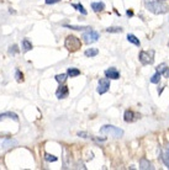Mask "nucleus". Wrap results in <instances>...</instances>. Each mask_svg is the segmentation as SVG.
<instances>
[{
	"instance_id": "nucleus-1",
	"label": "nucleus",
	"mask_w": 169,
	"mask_h": 170,
	"mask_svg": "<svg viewBox=\"0 0 169 170\" xmlns=\"http://www.w3.org/2000/svg\"><path fill=\"white\" fill-rule=\"evenodd\" d=\"M144 5L150 12H153L155 15L165 14L169 11L168 5H165L163 1H159V0H144Z\"/></svg>"
},
{
	"instance_id": "nucleus-2",
	"label": "nucleus",
	"mask_w": 169,
	"mask_h": 170,
	"mask_svg": "<svg viewBox=\"0 0 169 170\" xmlns=\"http://www.w3.org/2000/svg\"><path fill=\"white\" fill-rule=\"evenodd\" d=\"M100 133L101 134H107V136H111L113 138H121L123 136V131L118 127H115L112 124H105L100 128Z\"/></svg>"
},
{
	"instance_id": "nucleus-3",
	"label": "nucleus",
	"mask_w": 169,
	"mask_h": 170,
	"mask_svg": "<svg viewBox=\"0 0 169 170\" xmlns=\"http://www.w3.org/2000/svg\"><path fill=\"white\" fill-rule=\"evenodd\" d=\"M64 46L69 52H75L81 47V41L76 36L69 34V36H67V38L64 41Z\"/></svg>"
},
{
	"instance_id": "nucleus-4",
	"label": "nucleus",
	"mask_w": 169,
	"mask_h": 170,
	"mask_svg": "<svg viewBox=\"0 0 169 170\" xmlns=\"http://www.w3.org/2000/svg\"><path fill=\"white\" fill-rule=\"evenodd\" d=\"M138 59L142 63V65H149L154 62V51H141L138 54Z\"/></svg>"
},
{
	"instance_id": "nucleus-5",
	"label": "nucleus",
	"mask_w": 169,
	"mask_h": 170,
	"mask_svg": "<svg viewBox=\"0 0 169 170\" xmlns=\"http://www.w3.org/2000/svg\"><path fill=\"white\" fill-rule=\"evenodd\" d=\"M99 38H100L99 32H96V31H94V30H90V28L83 33V39H84V42L88 43V44L96 42Z\"/></svg>"
},
{
	"instance_id": "nucleus-6",
	"label": "nucleus",
	"mask_w": 169,
	"mask_h": 170,
	"mask_svg": "<svg viewBox=\"0 0 169 170\" xmlns=\"http://www.w3.org/2000/svg\"><path fill=\"white\" fill-rule=\"evenodd\" d=\"M109 89H110V80H109L107 78L100 79V80H99V85H97V92H99L100 95H102V94L107 92Z\"/></svg>"
},
{
	"instance_id": "nucleus-7",
	"label": "nucleus",
	"mask_w": 169,
	"mask_h": 170,
	"mask_svg": "<svg viewBox=\"0 0 169 170\" xmlns=\"http://www.w3.org/2000/svg\"><path fill=\"white\" fill-rule=\"evenodd\" d=\"M105 76H106L107 79L117 80V79L120 78V71H118L116 68L111 67V68H109V69H106V70H105Z\"/></svg>"
},
{
	"instance_id": "nucleus-8",
	"label": "nucleus",
	"mask_w": 169,
	"mask_h": 170,
	"mask_svg": "<svg viewBox=\"0 0 169 170\" xmlns=\"http://www.w3.org/2000/svg\"><path fill=\"white\" fill-rule=\"evenodd\" d=\"M68 94H69V89H68V86H65V85H59V87L57 89V91H56V96L58 97V99H64V97H67L68 96Z\"/></svg>"
},
{
	"instance_id": "nucleus-9",
	"label": "nucleus",
	"mask_w": 169,
	"mask_h": 170,
	"mask_svg": "<svg viewBox=\"0 0 169 170\" xmlns=\"http://www.w3.org/2000/svg\"><path fill=\"white\" fill-rule=\"evenodd\" d=\"M138 117H139V115L134 113L132 110H126V111H125V115H123V119H125L126 122H133V121H136Z\"/></svg>"
},
{
	"instance_id": "nucleus-10",
	"label": "nucleus",
	"mask_w": 169,
	"mask_h": 170,
	"mask_svg": "<svg viewBox=\"0 0 169 170\" xmlns=\"http://www.w3.org/2000/svg\"><path fill=\"white\" fill-rule=\"evenodd\" d=\"M139 169L142 170H148V169H153L150 161L147 158H141L139 159Z\"/></svg>"
},
{
	"instance_id": "nucleus-11",
	"label": "nucleus",
	"mask_w": 169,
	"mask_h": 170,
	"mask_svg": "<svg viewBox=\"0 0 169 170\" xmlns=\"http://www.w3.org/2000/svg\"><path fill=\"white\" fill-rule=\"evenodd\" d=\"M160 158H162V161L164 163V165L169 169V149H168V148H165V149L162 150Z\"/></svg>"
},
{
	"instance_id": "nucleus-12",
	"label": "nucleus",
	"mask_w": 169,
	"mask_h": 170,
	"mask_svg": "<svg viewBox=\"0 0 169 170\" xmlns=\"http://www.w3.org/2000/svg\"><path fill=\"white\" fill-rule=\"evenodd\" d=\"M91 9L95 12H101L105 9V4L102 1H94V2H91Z\"/></svg>"
},
{
	"instance_id": "nucleus-13",
	"label": "nucleus",
	"mask_w": 169,
	"mask_h": 170,
	"mask_svg": "<svg viewBox=\"0 0 169 170\" xmlns=\"http://www.w3.org/2000/svg\"><path fill=\"white\" fill-rule=\"evenodd\" d=\"M4 118H12L14 121H19L17 115L14 113V112H4V113H0V121L4 119Z\"/></svg>"
},
{
	"instance_id": "nucleus-14",
	"label": "nucleus",
	"mask_w": 169,
	"mask_h": 170,
	"mask_svg": "<svg viewBox=\"0 0 169 170\" xmlns=\"http://www.w3.org/2000/svg\"><path fill=\"white\" fill-rule=\"evenodd\" d=\"M127 41H128V42H131V43H133L134 46H138V47L141 46L139 39H138L134 34H130V33H128V34H127Z\"/></svg>"
},
{
	"instance_id": "nucleus-15",
	"label": "nucleus",
	"mask_w": 169,
	"mask_h": 170,
	"mask_svg": "<svg viewBox=\"0 0 169 170\" xmlns=\"http://www.w3.org/2000/svg\"><path fill=\"white\" fill-rule=\"evenodd\" d=\"M22 48H23V52H28L32 49V43L27 38H23L22 39Z\"/></svg>"
},
{
	"instance_id": "nucleus-16",
	"label": "nucleus",
	"mask_w": 169,
	"mask_h": 170,
	"mask_svg": "<svg viewBox=\"0 0 169 170\" xmlns=\"http://www.w3.org/2000/svg\"><path fill=\"white\" fill-rule=\"evenodd\" d=\"M67 74H68V76H70V78H74V76H78V75H80V70H79V69H76V68H68V70H67Z\"/></svg>"
},
{
	"instance_id": "nucleus-17",
	"label": "nucleus",
	"mask_w": 169,
	"mask_h": 170,
	"mask_svg": "<svg viewBox=\"0 0 169 170\" xmlns=\"http://www.w3.org/2000/svg\"><path fill=\"white\" fill-rule=\"evenodd\" d=\"M84 54H85L86 57H95V55L99 54V49H97V48H89V49H86V51L84 52Z\"/></svg>"
},
{
	"instance_id": "nucleus-18",
	"label": "nucleus",
	"mask_w": 169,
	"mask_h": 170,
	"mask_svg": "<svg viewBox=\"0 0 169 170\" xmlns=\"http://www.w3.org/2000/svg\"><path fill=\"white\" fill-rule=\"evenodd\" d=\"M122 31H123V28L120 27V26H112V27H107L106 28V32H110V33H120Z\"/></svg>"
},
{
	"instance_id": "nucleus-19",
	"label": "nucleus",
	"mask_w": 169,
	"mask_h": 170,
	"mask_svg": "<svg viewBox=\"0 0 169 170\" xmlns=\"http://www.w3.org/2000/svg\"><path fill=\"white\" fill-rule=\"evenodd\" d=\"M65 28H70V30H75V31H83L85 28H89L88 26H73V25H63Z\"/></svg>"
},
{
	"instance_id": "nucleus-20",
	"label": "nucleus",
	"mask_w": 169,
	"mask_h": 170,
	"mask_svg": "<svg viewBox=\"0 0 169 170\" xmlns=\"http://www.w3.org/2000/svg\"><path fill=\"white\" fill-rule=\"evenodd\" d=\"M72 6H73L74 9H76V10H78L80 14H83V15H86V14H88L86 10L84 9V6H83L81 4H72Z\"/></svg>"
},
{
	"instance_id": "nucleus-21",
	"label": "nucleus",
	"mask_w": 169,
	"mask_h": 170,
	"mask_svg": "<svg viewBox=\"0 0 169 170\" xmlns=\"http://www.w3.org/2000/svg\"><path fill=\"white\" fill-rule=\"evenodd\" d=\"M67 76H68V74H57V75H56V80H57L59 84H64L65 80H67Z\"/></svg>"
},
{
	"instance_id": "nucleus-22",
	"label": "nucleus",
	"mask_w": 169,
	"mask_h": 170,
	"mask_svg": "<svg viewBox=\"0 0 169 170\" xmlns=\"http://www.w3.org/2000/svg\"><path fill=\"white\" fill-rule=\"evenodd\" d=\"M160 76H162V74L158 73V71H155V74L150 78V83H153V84H158L159 80H160Z\"/></svg>"
},
{
	"instance_id": "nucleus-23",
	"label": "nucleus",
	"mask_w": 169,
	"mask_h": 170,
	"mask_svg": "<svg viewBox=\"0 0 169 170\" xmlns=\"http://www.w3.org/2000/svg\"><path fill=\"white\" fill-rule=\"evenodd\" d=\"M168 69V67H167V64L165 63H162L160 65H158L157 67V69H155V71H158V73H160V74H164V71Z\"/></svg>"
},
{
	"instance_id": "nucleus-24",
	"label": "nucleus",
	"mask_w": 169,
	"mask_h": 170,
	"mask_svg": "<svg viewBox=\"0 0 169 170\" xmlns=\"http://www.w3.org/2000/svg\"><path fill=\"white\" fill-rule=\"evenodd\" d=\"M44 159L47 160V161H49V163H53V161H57V156H54V155H52V154H48V153H46L44 154Z\"/></svg>"
},
{
	"instance_id": "nucleus-25",
	"label": "nucleus",
	"mask_w": 169,
	"mask_h": 170,
	"mask_svg": "<svg viewBox=\"0 0 169 170\" xmlns=\"http://www.w3.org/2000/svg\"><path fill=\"white\" fill-rule=\"evenodd\" d=\"M15 78H16V80H17L19 83H21V81L23 80V74H22L19 69H16V71H15Z\"/></svg>"
},
{
	"instance_id": "nucleus-26",
	"label": "nucleus",
	"mask_w": 169,
	"mask_h": 170,
	"mask_svg": "<svg viewBox=\"0 0 169 170\" xmlns=\"http://www.w3.org/2000/svg\"><path fill=\"white\" fill-rule=\"evenodd\" d=\"M16 144H17L16 140H14V139H7V140L4 142L2 147H4V148H7V145H16Z\"/></svg>"
},
{
	"instance_id": "nucleus-27",
	"label": "nucleus",
	"mask_w": 169,
	"mask_h": 170,
	"mask_svg": "<svg viewBox=\"0 0 169 170\" xmlns=\"http://www.w3.org/2000/svg\"><path fill=\"white\" fill-rule=\"evenodd\" d=\"M19 51H20V49H19V47H17L16 44H14V46H11V47H10L9 53H10V54H16V53H19Z\"/></svg>"
},
{
	"instance_id": "nucleus-28",
	"label": "nucleus",
	"mask_w": 169,
	"mask_h": 170,
	"mask_svg": "<svg viewBox=\"0 0 169 170\" xmlns=\"http://www.w3.org/2000/svg\"><path fill=\"white\" fill-rule=\"evenodd\" d=\"M60 0H44V2L47 4V5H52V4H57V2H59Z\"/></svg>"
},
{
	"instance_id": "nucleus-29",
	"label": "nucleus",
	"mask_w": 169,
	"mask_h": 170,
	"mask_svg": "<svg viewBox=\"0 0 169 170\" xmlns=\"http://www.w3.org/2000/svg\"><path fill=\"white\" fill-rule=\"evenodd\" d=\"M78 136H79V137H83V138H88V137H89L85 132H79V133H78Z\"/></svg>"
},
{
	"instance_id": "nucleus-30",
	"label": "nucleus",
	"mask_w": 169,
	"mask_h": 170,
	"mask_svg": "<svg viewBox=\"0 0 169 170\" xmlns=\"http://www.w3.org/2000/svg\"><path fill=\"white\" fill-rule=\"evenodd\" d=\"M126 15H127L128 17H132V16H133V11H132V10H127V11H126Z\"/></svg>"
},
{
	"instance_id": "nucleus-31",
	"label": "nucleus",
	"mask_w": 169,
	"mask_h": 170,
	"mask_svg": "<svg viewBox=\"0 0 169 170\" xmlns=\"http://www.w3.org/2000/svg\"><path fill=\"white\" fill-rule=\"evenodd\" d=\"M164 76H165V78H169V68L164 71Z\"/></svg>"
},
{
	"instance_id": "nucleus-32",
	"label": "nucleus",
	"mask_w": 169,
	"mask_h": 170,
	"mask_svg": "<svg viewBox=\"0 0 169 170\" xmlns=\"http://www.w3.org/2000/svg\"><path fill=\"white\" fill-rule=\"evenodd\" d=\"M159 1H165V0H159Z\"/></svg>"
},
{
	"instance_id": "nucleus-33",
	"label": "nucleus",
	"mask_w": 169,
	"mask_h": 170,
	"mask_svg": "<svg viewBox=\"0 0 169 170\" xmlns=\"http://www.w3.org/2000/svg\"><path fill=\"white\" fill-rule=\"evenodd\" d=\"M168 46H169V43H168Z\"/></svg>"
}]
</instances>
